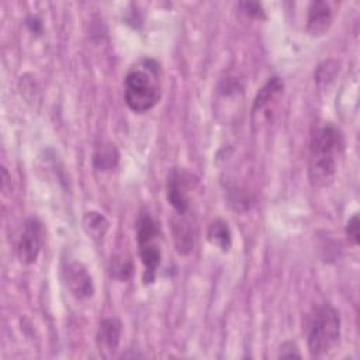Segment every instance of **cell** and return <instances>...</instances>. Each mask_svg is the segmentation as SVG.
<instances>
[{"label": "cell", "mask_w": 360, "mask_h": 360, "mask_svg": "<svg viewBox=\"0 0 360 360\" xmlns=\"http://www.w3.org/2000/svg\"><path fill=\"white\" fill-rule=\"evenodd\" d=\"M343 146V135L333 124H323L315 131L311 139L308 167L314 187H326L333 181Z\"/></svg>", "instance_id": "1"}, {"label": "cell", "mask_w": 360, "mask_h": 360, "mask_svg": "<svg viewBox=\"0 0 360 360\" xmlns=\"http://www.w3.org/2000/svg\"><path fill=\"white\" fill-rule=\"evenodd\" d=\"M125 103L134 112H145L153 108L160 98L158 65L145 62V69H134L125 77Z\"/></svg>", "instance_id": "2"}, {"label": "cell", "mask_w": 360, "mask_h": 360, "mask_svg": "<svg viewBox=\"0 0 360 360\" xmlns=\"http://www.w3.org/2000/svg\"><path fill=\"white\" fill-rule=\"evenodd\" d=\"M340 338V315L332 305L316 308L307 329V346L312 357L326 356Z\"/></svg>", "instance_id": "3"}, {"label": "cell", "mask_w": 360, "mask_h": 360, "mask_svg": "<svg viewBox=\"0 0 360 360\" xmlns=\"http://www.w3.org/2000/svg\"><path fill=\"white\" fill-rule=\"evenodd\" d=\"M44 242V226L42 222L31 217L24 222L21 235L17 242V256L21 263L32 264L41 250Z\"/></svg>", "instance_id": "4"}, {"label": "cell", "mask_w": 360, "mask_h": 360, "mask_svg": "<svg viewBox=\"0 0 360 360\" xmlns=\"http://www.w3.org/2000/svg\"><path fill=\"white\" fill-rule=\"evenodd\" d=\"M191 184V176L184 170L173 169L166 181V197L170 205L179 215H184L190 207L188 190Z\"/></svg>", "instance_id": "5"}, {"label": "cell", "mask_w": 360, "mask_h": 360, "mask_svg": "<svg viewBox=\"0 0 360 360\" xmlns=\"http://www.w3.org/2000/svg\"><path fill=\"white\" fill-rule=\"evenodd\" d=\"M63 274L70 292L77 300H84L93 295L94 292L93 278L83 263L80 262L68 263L63 270Z\"/></svg>", "instance_id": "6"}, {"label": "cell", "mask_w": 360, "mask_h": 360, "mask_svg": "<svg viewBox=\"0 0 360 360\" xmlns=\"http://www.w3.org/2000/svg\"><path fill=\"white\" fill-rule=\"evenodd\" d=\"M121 330L122 325L118 318H105L100 322L97 335H96V342L98 352L103 357L110 359L115 354L118 350L120 339H121Z\"/></svg>", "instance_id": "7"}, {"label": "cell", "mask_w": 360, "mask_h": 360, "mask_svg": "<svg viewBox=\"0 0 360 360\" xmlns=\"http://www.w3.org/2000/svg\"><path fill=\"white\" fill-rule=\"evenodd\" d=\"M333 11L328 1L316 0L309 4L307 17V31L312 37L323 35L332 25Z\"/></svg>", "instance_id": "8"}, {"label": "cell", "mask_w": 360, "mask_h": 360, "mask_svg": "<svg viewBox=\"0 0 360 360\" xmlns=\"http://www.w3.org/2000/svg\"><path fill=\"white\" fill-rule=\"evenodd\" d=\"M138 250H139L142 264L145 267L143 281L145 283H152L155 280L156 270L160 264V257H162L160 256V248L156 243V239H153V240L138 242Z\"/></svg>", "instance_id": "9"}, {"label": "cell", "mask_w": 360, "mask_h": 360, "mask_svg": "<svg viewBox=\"0 0 360 360\" xmlns=\"http://www.w3.org/2000/svg\"><path fill=\"white\" fill-rule=\"evenodd\" d=\"M172 233L176 245V250L180 255H187L194 245V233L188 221L186 219H173Z\"/></svg>", "instance_id": "10"}, {"label": "cell", "mask_w": 360, "mask_h": 360, "mask_svg": "<svg viewBox=\"0 0 360 360\" xmlns=\"http://www.w3.org/2000/svg\"><path fill=\"white\" fill-rule=\"evenodd\" d=\"M83 229L86 231V233L94 240V242H101L108 231V221L107 218L97 212V211H89L83 215Z\"/></svg>", "instance_id": "11"}, {"label": "cell", "mask_w": 360, "mask_h": 360, "mask_svg": "<svg viewBox=\"0 0 360 360\" xmlns=\"http://www.w3.org/2000/svg\"><path fill=\"white\" fill-rule=\"evenodd\" d=\"M208 240L218 246L222 252H228L232 245L231 231L228 228V224L224 219H215L210 224L208 232H207Z\"/></svg>", "instance_id": "12"}, {"label": "cell", "mask_w": 360, "mask_h": 360, "mask_svg": "<svg viewBox=\"0 0 360 360\" xmlns=\"http://www.w3.org/2000/svg\"><path fill=\"white\" fill-rule=\"evenodd\" d=\"M283 80L277 76L271 77L256 94L255 100H253V112L257 110H262L264 105H267L270 103V100H273L276 96H278L283 91Z\"/></svg>", "instance_id": "13"}, {"label": "cell", "mask_w": 360, "mask_h": 360, "mask_svg": "<svg viewBox=\"0 0 360 360\" xmlns=\"http://www.w3.org/2000/svg\"><path fill=\"white\" fill-rule=\"evenodd\" d=\"M134 271V266L131 259L124 257V256H117L111 262V276L114 278H118L121 281H125L131 278Z\"/></svg>", "instance_id": "14"}, {"label": "cell", "mask_w": 360, "mask_h": 360, "mask_svg": "<svg viewBox=\"0 0 360 360\" xmlns=\"http://www.w3.org/2000/svg\"><path fill=\"white\" fill-rule=\"evenodd\" d=\"M118 153L115 148L108 146V148H101L96 155H94V165L98 169H110L117 163Z\"/></svg>", "instance_id": "15"}, {"label": "cell", "mask_w": 360, "mask_h": 360, "mask_svg": "<svg viewBox=\"0 0 360 360\" xmlns=\"http://www.w3.org/2000/svg\"><path fill=\"white\" fill-rule=\"evenodd\" d=\"M239 7H240V10L245 14H248V15H250L253 18L266 20V13H264V10H263L260 3H256V1H242V3H239Z\"/></svg>", "instance_id": "16"}, {"label": "cell", "mask_w": 360, "mask_h": 360, "mask_svg": "<svg viewBox=\"0 0 360 360\" xmlns=\"http://www.w3.org/2000/svg\"><path fill=\"white\" fill-rule=\"evenodd\" d=\"M332 65V60H328L325 63H322L318 70H316V75H315V80L316 83H322V82H326V80H332L335 77V73H336V63Z\"/></svg>", "instance_id": "17"}, {"label": "cell", "mask_w": 360, "mask_h": 360, "mask_svg": "<svg viewBox=\"0 0 360 360\" xmlns=\"http://www.w3.org/2000/svg\"><path fill=\"white\" fill-rule=\"evenodd\" d=\"M346 236L353 245H359L360 242V231H359V217L357 214L352 215L346 224Z\"/></svg>", "instance_id": "18"}, {"label": "cell", "mask_w": 360, "mask_h": 360, "mask_svg": "<svg viewBox=\"0 0 360 360\" xmlns=\"http://www.w3.org/2000/svg\"><path fill=\"white\" fill-rule=\"evenodd\" d=\"M280 357H284V359H291V357H301L298 349H297V345L294 342H284L281 346H280V353H278Z\"/></svg>", "instance_id": "19"}, {"label": "cell", "mask_w": 360, "mask_h": 360, "mask_svg": "<svg viewBox=\"0 0 360 360\" xmlns=\"http://www.w3.org/2000/svg\"><path fill=\"white\" fill-rule=\"evenodd\" d=\"M27 25H28V28H30L32 32H35V34H39V32L42 31V22H41V20L37 18V17H28V18H27Z\"/></svg>", "instance_id": "20"}]
</instances>
